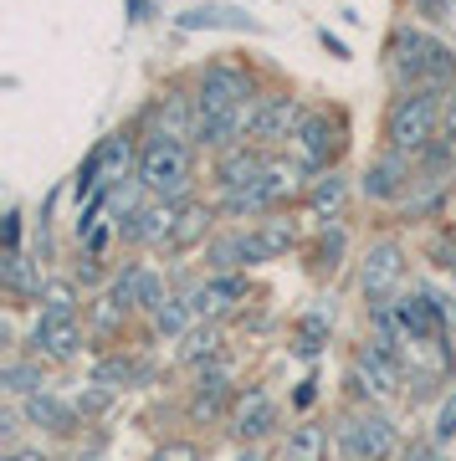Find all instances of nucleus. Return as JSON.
<instances>
[{
	"label": "nucleus",
	"mask_w": 456,
	"mask_h": 461,
	"mask_svg": "<svg viewBox=\"0 0 456 461\" xmlns=\"http://www.w3.org/2000/svg\"><path fill=\"white\" fill-rule=\"evenodd\" d=\"M251 113H257V103H236V108H221V113H200V133H196V149H221L242 144L246 133H251Z\"/></svg>",
	"instance_id": "nucleus-15"
},
{
	"label": "nucleus",
	"mask_w": 456,
	"mask_h": 461,
	"mask_svg": "<svg viewBox=\"0 0 456 461\" xmlns=\"http://www.w3.org/2000/svg\"><path fill=\"white\" fill-rule=\"evenodd\" d=\"M154 461H200V446H190V441H164L160 451H154Z\"/></svg>",
	"instance_id": "nucleus-36"
},
{
	"label": "nucleus",
	"mask_w": 456,
	"mask_h": 461,
	"mask_svg": "<svg viewBox=\"0 0 456 461\" xmlns=\"http://www.w3.org/2000/svg\"><path fill=\"white\" fill-rule=\"evenodd\" d=\"M0 390L11 400H26V395H36V390H47V379H41V359H11L5 364V375H0Z\"/></svg>",
	"instance_id": "nucleus-25"
},
{
	"label": "nucleus",
	"mask_w": 456,
	"mask_h": 461,
	"mask_svg": "<svg viewBox=\"0 0 456 461\" xmlns=\"http://www.w3.org/2000/svg\"><path fill=\"white\" fill-rule=\"evenodd\" d=\"M215 205H200V200H185L179 205V221H175V236H169V251H196L211 241V226H215Z\"/></svg>",
	"instance_id": "nucleus-23"
},
{
	"label": "nucleus",
	"mask_w": 456,
	"mask_h": 461,
	"mask_svg": "<svg viewBox=\"0 0 456 461\" xmlns=\"http://www.w3.org/2000/svg\"><path fill=\"white\" fill-rule=\"evenodd\" d=\"M267 154L272 149H257L251 139H242V144H231L215 154V165H211V180H215V195L221 190H236V185H251L267 169Z\"/></svg>",
	"instance_id": "nucleus-14"
},
{
	"label": "nucleus",
	"mask_w": 456,
	"mask_h": 461,
	"mask_svg": "<svg viewBox=\"0 0 456 461\" xmlns=\"http://www.w3.org/2000/svg\"><path fill=\"white\" fill-rule=\"evenodd\" d=\"M451 339H456V303H451Z\"/></svg>",
	"instance_id": "nucleus-45"
},
{
	"label": "nucleus",
	"mask_w": 456,
	"mask_h": 461,
	"mask_svg": "<svg viewBox=\"0 0 456 461\" xmlns=\"http://www.w3.org/2000/svg\"><path fill=\"white\" fill-rule=\"evenodd\" d=\"M242 303H246V277L242 272H211L200 287H190L196 318H226L231 308H242Z\"/></svg>",
	"instance_id": "nucleus-16"
},
{
	"label": "nucleus",
	"mask_w": 456,
	"mask_h": 461,
	"mask_svg": "<svg viewBox=\"0 0 456 461\" xmlns=\"http://www.w3.org/2000/svg\"><path fill=\"white\" fill-rule=\"evenodd\" d=\"M451 436H456V395H446L436 411V441H451Z\"/></svg>",
	"instance_id": "nucleus-35"
},
{
	"label": "nucleus",
	"mask_w": 456,
	"mask_h": 461,
	"mask_svg": "<svg viewBox=\"0 0 456 461\" xmlns=\"http://www.w3.org/2000/svg\"><path fill=\"white\" fill-rule=\"evenodd\" d=\"M415 175H421V165H415L410 154L385 149V154H375V159L364 165L359 190H364V200H375V205H395V200H406L410 190H415Z\"/></svg>",
	"instance_id": "nucleus-5"
},
{
	"label": "nucleus",
	"mask_w": 456,
	"mask_h": 461,
	"mask_svg": "<svg viewBox=\"0 0 456 461\" xmlns=\"http://www.w3.org/2000/svg\"><path fill=\"white\" fill-rule=\"evenodd\" d=\"M93 379H98V384H108V390H123V384L133 379V359L114 354V359H103L98 369H93Z\"/></svg>",
	"instance_id": "nucleus-32"
},
{
	"label": "nucleus",
	"mask_w": 456,
	"mask_h": 461,
	"mask_svg": "<svg viewBox=\"0 0 456 461\" xmlns=\"http://www.w3.org/2000/svg\"><path fill=\"white\" fill-rule=\"evenodd\" d=\"M196 103H200V113H221V108H236V103H257L251 72L242 62H211L196 83Z\"/></svg>",
	"instance_id": "nucleus-7"
},
{
	"label": "nucleus",
	"mask_w": 456,
	"mask_h": 461,
	"mask_svg": "<svg viewBox=\"0 0 456 461\" xmlns=\"http://www.w3.org/2000/svg\"><path fill=\"white\" fill-rule=\"evenodd\" d=\"M395 441H400V430L385 411H359L339 426V451L349 461H390Z\"/></svg>",
	"instance_id": "nucleus-4"
},
{
	"label": "nucleus",
	"mask_w": 456,
	"mask_h": 461,
	"mask_svg": "<svg viewBox=\"0 0 456 461\" xmlns=\"http://www.w3.org/2000/svg\"><path fill=\"white\" fill-rule=\"evenodd\" d=\"M98 154H103V180H108V190L123 180L129 165H139V159H133V133H108L98 144Z\"/></svg>",
	"instance_id": "nucleus-27"
},
{
	"label": "nucleus",
	"mask_w": 456,
	"mask_h": 461,
	"mask_svg": "<svg viewBox=\"0 0 456 461\" xmlns=\"http://www.w3.org/2000/svg\"><path fill=\"white\" fill-rule=\"evenodd\" d=\"M354 384H359V395L395 400L400 395V359H390V354L375 348V344H364L354 354Z\"/></svg>",
	"instance_id": "nucleus-13"
},
{
	"label": "nucleus",
	"mask_w": 456,
	"mask_h": 461,
	"mask_svg": "<svg viewBox=\"0 0 456 461\" xmlns=\"http://www.w3.org/2000/svg\"><path fill=\"white\" fill-rule=\"evenodd\" d=\"M21 415H26V426L51 430V436H67V430L78 426V411H72L67 400H57L51 390H36V395H26V400H21Z\"/></svg>",
	"instance_id": "nucleus-22"
},
{
	"label": "nucleus",
	"mask_w": 456,
	"mask_h": 461,
	"mask_svg": "<svg viewBox=\"0 0 456 461\" xmlns=\"http://www.w3.org/2000/svg\"><path fill=\"white\" fill-rule=\"evenodd\" d=\"M179 32H261L257 16H246V11H236V5H190V11H179L175 16Z\"/></svg>",
	"instance_id": "nucleus-19"
},
{
	"label": "nucleus",
	"mask_w": 456,
	"mask_h": 461,
	"mask_svg": "<svg viewBox=\"0 0 456 461\" xmlns=\"http://www.w3.org/2000/svg\"><path fill=\"white\" fill-rule=\"evenodd\" d=\"M451 180H456V169H451Z\"/></svg>",
	"instance_id": "nucleus-46"
},
{
	"label": "nucleus",
	"mask_w": 456,
	"mask_h": 461,
	"mask_svg": "<svg viewBox=\"0 0 456 461\" xmlns=\"http://www.w3.org/2000/svg\"><path fill=\"white\" fill-rule=\"evenodd\" d=\"M406 282V247L400 241H375L359 262V293L369 303H390Z\"/></svg>",
	"instance_id": "nucleus-8"
},
{
	"label": "nucleus",
	"mask_w": 456,
	"mask_h": 461,
	"mask_svg": "<svg viewBox=\"0 0 456 461\" xmlns=\"http://www.w3.org/2000/svg\"><path fill=\"white\" fill-rule=\"evenodd\" d=\"M154 329L160 333H169V339H185V329H190V323H196V308H190V293L185 297H164L160 308H154Z\"/></svg>",
	"instance_id": "nucleus-29"
},
{
	"label": "nucleus",
	"mask_w": 456,
	"mask_h": 461,
	"mask_svg": "<svg viewBox=\"0 0 456 461\" xmlns=\"http://www.w3.org/2000/svg\"><path fill=\"white\" fill-rule=\"evenodd\" d=\"M343 205H349V180H343L339 169H324L308 185V215L318 226H333V221H343Z\"/></svg>",
	"instance_id": "nucleus-20"
},
{
	"label": "nucleus",
	"mask_w": 456,
	"mask_h": 461,
	"mask_svg": "<svg viewBox=\"0 0 456 461\" xmlns=\"http://www.w3.org/2000/svg\"><path fill=\"white\" fill-rule=\"evenodd\" d=\"M293 144H297L303 169H308V175H324V169H333V159H339V149H343V123L333 113H324V108H318V113H303Z\"/></svg>",
	"instance_id": "nucleus-6"
},
{
	"label": "nucleus",
	"mask_w": 456,
	"mask_h": 461,
	"mask_svg": "<svg viewBox=\"0 0 456 461\" xmlns=\"http://www.w3.org/2000/svg\"><path fill=\"white\" fill-rule=\"evenodd\" d=\"M236 461H261V451H257V446H246V451H242Z\"/></svg>",
	"instance_id": "nucleus-44"
},
{
	"label": "nucleus",
	"mask_w": 456,
	"mask_h": 461,
	"mask_svg": "<svg viewBox=\"0 0 456 461\" xmlns=\"http://www.w3.org/2000/svg\"><path fill=\"white\" fill-rule=\"evenodd\" d=\"M436 446H441V441H436ZM436 446L415 441V446H410V461H441V456H436Z\"/></svg>",
	"instance_id": "nucleus-42"
},
{
	"label": "nucleus",
	"mask_w": 456,
	"mask_h": 461,
	"mask_svg": "<svg viewBox=\"0 0 456 461\" xmlns=\"http://www.w3.org/2000/svg\"><path fill=\"white\" fill-rule=\"evenodd\" d=\"M385 67L395 87H431V93L456 87V47H446L431 26H395L385 41Z\"/></svg>",
	"instance_id": "nucleus-1"
},
{
	"label": "nucleus",
	"mask_w": 456,
	"mask_h": 461,
	"mask_svg": "<svg viewBox=\"0 0 456 461\" xmlns=\"http://www.w3.org/2000/svg\"><path fill=\"white\" fill-rule=\"evenodd\" d=\"M78 303H82V293H78L72 277H51V282H41V293H36V308L51 313V318H78Z\"/></svg>",
	"instance_id": "nucleus-26"
},
{
	"label": "nucleus",
	"mask_w": 456,
	"mask_h": 461,
	"mask_svg": "<svg viewBox=\"0 0 456 461\" xmlns=\"http://www.w3.org/2000/svg\"><path fill=\"white\" fill-rule=\"evenodd\" d=\"M278 400L267 395V390H246L242 400H236V411H231V430H236V441H261V436H272L278 430Z\"/></svg>",
	"instance_id": "nucleus-17"
},
{
	"label": "nucleus",
	"mask_w": 456,
	"mask_h": 461,
	"mask_svg": "<svg viewBox=\"0 0 456 461\" xmlns=\"http://www.w3.org/2000/svg\"><path fill=\"white\" fill-rule=\"evenodd\" d=\"M441 139H451L456 144V87L446 93V103H441Z\"/></svg>",
	"instance_id": "nucleus-37"
},
{
	"label": "nucleus",
	"mask_w": 456,
	"mask_h": 461,
	"mask_svg": "<svg viewBox=\"0 0 456 461\" xmlns=\"http://www.w3.org/2000/svg\"><path fill=\"white\" fill-rule=\"evenodd\" d=\"M297 123H303V108H297L293 93H267V98H257V113H251V144L257 149H278L282 139H293Z\"/></svg>",
	"instance_id": "nucleus-9"
},
{
	"label": "nucleus",
	"mask_w": 456,
	"mask_h": 461,
	"mask_svg": "<svg viewBox=\"0 0 456 461\" xmlns=\"http://www.w3.org/2000/svg\"><path fill=\"white\" fill-rule=\"evenodd\" d=\"M441 103H446V93L400 87V93L390 98V108H385V149L421 159L425 149L441 139Z\"/></svg>",
	"instance_id": "nucleus-2"
},
{
	"label": "nucleus",
	"mask_w": 456,
	"mask_h": 461,
	"mask_svg": "<svg viewBox=\"0 0 456 461\" xmlns=\"http://www.w3.org/2000/svg\"><path fill=\"white\" fill-rule=\"evenodd\" d=\"M324 344H328V313H308L303 323H297V354L313 359Z\"/></svg>",
	"instance_id": "nucleus-31"
},
{
	"label": "nucleus",
	"mask_w": 456,
	"mask_h": 461,
	"mask_svg": "<svg viewBox=\"0 0 456 461\" xmlns=\"http://www.w3.org/2000/svg\"><path fill=\"white\" fill-rule=\"evenodd\" d=\"M133 180H139L144 195L185 200V195H190V185H196V144H179V139H160V133H149L144 144H139Z\"/></svg>",
	"instance_id": "nucleus-3"
},
{
	"label": "nucleus",
	"mask_w": 456,
	"mask_h": 461,
	"mask_svg": "<svg viewBox=\"0 0 456 461\" xmlns=\"http://www.w3.org/2000/svg\"><path fill=\"white\" fill-rule=\"evenodd\" d=\"M0 272H5V287L11 293H41V277L32 272V262H26V251H5V262H0Z\"/></svg>",
	"instance_id": "nucleus-30"
},
{
	"label": "nucleus",
	"mask_w": 456,
	"mask_h": 461,
	"mask_svg": "<svg viewBox=\"0 0 456 461\" xmlns=\"http://www.w3.org/2000/svg\"><path fill=\"white\" fill-rule=\"evenodd\" d=\"M313 384H318V379H303V390L293 395V405H297V411H308L313 400H318V390H313Z\"/></svg>",
	"instance_id": "nucleus-41"
},
{
	"label": "nucleus",
	"mask_w": 456,
	"mask_h": 461,
	"mask_svg": "<svg viewBox=\"0 0 456 461\" xmlns=\"http://www.w3.org/2000/svg\"><path fill=\"white\" fill-rule=\"evenodd\" d=\"M21 230H26L21 226V211H11L5 215V251H21Z\"/></svg>",
	"instance_id": "nucleus-39"
},
{
	"label": "nucleus",
	"mask_w": 456,
	"mask_h": 461,
	"mask_svg": "<svg viewBox=\"0 0 456 461\" xmlns=\"http://www.w3.org/2000/svg\"><path fill=\"white\" fill-rule=\"evenodd\" d=\"M108 400H114V390H108V384H98V379H93V390H82L78 395V411H108Z\"/></svg>",
	"instance_id": "nucleus-34"
},
{
	"label": "nucleus",
	"mask_w": 456,
	"mask_h": 461,
	"mask_svg": "<svg viewBox=\"0 0 456 461\" xmlns=\"http://www.w3.org/2000/svg\"><path fill=\"white\" fill-rule=\"evenodd\" d=\"M154 16V5L149 0H129V21H149Z\"/></svg>",
	"instance_id": "nucleus-43"
},
{
	"label": "nucleus",
	"mask_w": 456,
	"mask_h": 461,
	"mask_svg": "<svg viewBox=\"0 0 456 461\" xmlns=\"http://www.w3.org/2000/svg\"><path fill=\"white\" fill-rule=\"evenodd\" d=\"M26 344H32L36 359H47V364H72V359L82 354V323H78V318H51V313H41Z\"/></svg>",
	"instance_id": "nucleus-11"
},
{
	"label": "nucleus",
	"mask_w": 456,
	"mask_h": 461,
	"mask_svg": "<svg viewBox=\"0 0 456 461\" xmlns=\"http://www.w3.org/2000/svg\"><path fill=\"white\" fill-rule=\"evenodd\" d=\"M108 297H114L118 308H123V313H133V308H144V313H154V308H160L164 297V277L160 272H154V267H144V262H129L123 267V272H118L114 282H108Z\"/></svg>",
	"instance_id": "nucleus-10"
},
{
	"label": "nucleus",
	"mask_w": 456,
	"mask_h": 461,
	"mask_svg": "<svg viewBox=\"0 0 456 461\" xmlns=\"http://www.w3.org/2000/svg\"><path fill=\"white\" fill-rule=\"evenodd\" d=\"M5 461H51V456H47V451H36V446H11Z\"/></svg>",
	"instance_id": "nucleus-40"
},
{
	"label": "nucleus",
	"mask_w": 456,
	"mask_h": 461,
	"mask_svg": "<svg viewBox=\"0 0 456 461\" xmlns=\"http://www.w3.org/2000/svg\"><path fill=\"white\" fill-rule=\"evenodd\" d=\"M328 456V430L318 420H303V426L287 430L282 441V461H324Z\"/></svg>",
	"instance_id": "nucleus-24"
},
{
	"label": "nucleus",
	"mask_w": 456,
	"mask_h": 461,
	"mask_svg": "<svg viewBox=\"0 0 456 461\" xmlns=\"http://www.w3.org/2000/svg\"><path fill=\"white\" fill-rule=\"evenodd\" d=\"M246 247H251V267H267V262H278V257H287V251L297 247V230H293V221H282V215H261V221L246 226Z\"/></svg>",
	"instance_id": "nucleus-18"
},
{
	"label": "nucleus",
	"mask_w": 456,
	"mask_h": 461,
	"mask_svg": "<svg viewBox=\"0 0 456 461\" xmlns=\"http://www.w3.org/2000/svg\"><path fill=\"white\" fill-rule=\"evenodd\" d=\"M149 133H160V139H179V144H196L200 133V103L196 93H169L149 108Z\"/></svg>",
	"instance_id": "nucleus-12"
},
{
	"label": "nucleus",
	"mask_w": 456,
	"mask_h": 461,
	"mask_svg": "<svg viewBox=\"0 0 456 461\" xmlns=\"http://www.w3.org/2000/svg\"><path fill=\"white\" fill-rule=\"evenodd\" d=\"M343 251H349V236H343V226L333 221V226H324L318 247H313V272H318V277H324V272L333 277V272L343 267Z\"/></svg>",
	"instance_id": "nucleus-28"
},
{
	"label": "nucleus",
	"mask_w": 456,
	"mask_h": 461,
	"mask_svg": "<svg viewBox=\"0 0 456 461\" xmlns=\"http://www.w3.org/2000/svg\"><path fill=\"white\" fill-rule=\"evenodd\" d=\"M410 5L425 16V26H441V21H451V11H456V0H410Z\"/></svg>",
	"instance_id": "nucleus-33"
},
{
	"label": "nucleus",
	"mask_w": 456,
	"mask_h": 461,
	"mask_svg": "<svg viewBox=\"0 0 456 461\" xmlns=\"http://www.w3.org/2000/svg\"><path fill=\"white\" fill-rule=\"evenodd\" d=\"M221 344H226V329H221V318H196V323L185 329L179 364H190V369H205V364L221 359Z\"/></svg>",
	"instance_id": "nucleus-21"
},
{
	"label": "nucleus",
	"mask_w": 456,
	"mask_h": 461,
	"mask_svg": "<svg viewBox=\"0 0 456 461\" xmlns=\"http://www.w3.org/2000/svg\"><path fill=\"white\" fill-rule=\"evenodd\" d=\"M318 41H324V51H333V57H339V62H349V57H354V51H349V41H343V36H333L324 26V32H318Z\"/></svg>",
	"instance_id": "nucleus-38"
}]
</instances>
